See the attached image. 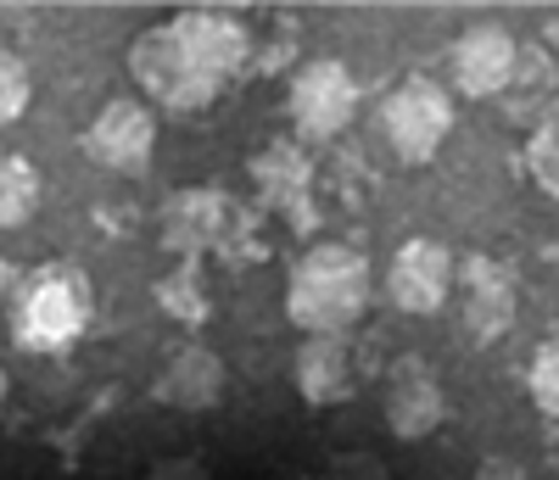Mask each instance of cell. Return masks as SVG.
I'll return each instance as SVG.
<instances>
[{"label":"cell","instance_id":"ffe728a7","mask_svg":"<svg viewBox=\"0 0 559 480\" xmlns=\"http://www.w3.org/2000/svg\"><path fill=\"white\" fill-rule=\"evenodd\" d=\"M476 480H526V464L509 458V453H492V458L476 464Z\"/></svg>","mask_w":559,"mask_h":480},{"label":"cell","instance_id":"e0dca14e","mask_svg":"<svg viewBox=\"0 0 559 480\" xmlns=\"http://www.w3.org/2000/svg\"><path fill=\"white\" fill-rule=\"evenodd\" d=\"M526 380H532V403H537L548 419H559V329L548 335V341H537Z\"/></svg>","mask_w":559,"mask_h":480},{"label":"cell","instance_id":"6da1fadb","mask_svg":"<svg viewBox=\"0 0 559 480\" xmlns=\"http://www.w3.org/2000/svg\"><path fill=\"white\" fill-rule=\"evenodd\" d=\"M369 257L347 240H319V247L292 268L286 313L308 335H347L369 308Z\"/></svg>","mask_w":559,"mask_h":480},{"label":"cell","instance_id":"9a60e30c","mask_svg":"<svg viewBox=\"0 0 559 480\" xmlns=\"http://www.w3.org/2000/svg\"><path fill=\"white\" fill-rule=\"evenodd\" d=\"M39 207V173L28 157L0 152V229H23Z\"/></svg>","mask_w":559,"mask_h":480},{"label":"cell","instance_id":"30bf717a","mask_svg":"<svg viewBox=\"0 0 559 480\" xmlns=\"http://www.w3.org/2000/svg\"><path fill=\"white\" fill-rule=\"evenodd\" d=\"M442 413H448V397L437 386V374L419 358H403L386 380V430L397 442H419L442 424Z\"/></svg>","mask_w":559,"mask_h":480},{"label":"cell","instance_id":"2e32d148","mask_svg":"<svg viewBox=\"0 0 559 480\" xmlns=\"http://www.w3.org/2000/svg\"><path fill=\"white\" fill-rule=\"evenodd\" d=\"M526 163H532V179L548 190V196H559V101L537 118V129L526 140Z\"/></svg>","mask_w":559,"mask_h":480},{"label":"cell","instance_id":"d6986e66","mask_svg":"<svg viewBox=\"0 0 559 480\" xmlns=\"http://www.w3.org/2000/svg\"><path fill=\"white\" fill-rule=\"evenodd\" d=\"M146 480H213V475H207V464L197 453H174V458H157L146 469Z\"/></svg>","mask_w":559,"mask_h":480},{"label":"cell","instance_id":"8fae6325","mask_svg":"<svg viewBox=\"0 0 559 480\" xmlns=\"http://www.w3.org/2000/svg\"><path fill=\"white\" fill-rule=\"evenodd\" d=\"M464 329H471V341H498V335L515 324V279H509V268L476 257L464 263Z\"/></svg>","mask_w":559,"mask_h":480},{"label":"cell","instance_id":"7c38bea8","mask_svg":"<svg viewBox=\"0 0 559 480\" xmlns=\"http://www.w3.org/2000/svg\"><path fill=\"white\" fill-rule=\"evenodd\" d=\"M297 392L313 408H331L353 392V352L347 335H308L297 352Z\"/></svg>","mask_w":559,"mask_h":480},{"label":"cell","instance_id":"52a82bcc","mask_svg":"<svg viewBox=\"0 0 559 480\" xmlns=\"http://www.w3.org/2000/svg\"><path fill=\"white\" fill-rule=\"evenodd\" d=\"M358 112V84L342 62H308L297 79H292V123L308 134V140H331L353 123Z\"/></svg>","mask_w":559,"mask_h":480},{"label":"cell","instance_id":"5b68a950","mask_svg":"<svg viewBox=\"0 0 559 480\" xmlns=\"http://www.w3.org/2000/svg\"><path fill=\"white\" fill-rule=\"evenodd\" d=\"M168 34L179 39V51L191 57L207 79H218V84H229V79L247 68V57H252L247 23H241L236 12H218V7H191V12H179V17L168 23Z\"/></svg>","mask_w":559,"mask_h":480},{"label":"cell","instance_id":"7a4b0ae2","mask_svg":"<svg viewBox=\"0 0 559 480\" xmlns=\"http://www.w3.org/2000/svg\"><path fill=\"white\" fill-rule=\"evenodd\" d=\"M90 313H96V297H90V279L73 263H45L12 285V341L23 352L73 347Z\"/></svg>","mask_w":559,"mask_h":480},{"label":"cell","instance_id":"8992f818","mask_svg":"<svg viewBox=\"0 0 559 480\" xmlns=\"http://www.w3.org/2000/svg\"><path fill=\"white\" fill-rule=\"evenodd\" d=\"M84 152L96 157L102 168H112V173H140L152 163V152H157V118H152V107L129 101V95L107 101L96 112V123L84 129Z\"/></svg>","mask_w":559,"mask_h":480},{"label":"cell","instance_id":"44dd1931","mask_svg":"<svg viewBox=\"0 0 559 480\" xmlns=\"http://www.w3.org/2000/svg\"><path fill=\"white\" fill-rule=\"evenodd\" d=\"M12 285H17V268L0 257V302H12Z\"/></svg>","mask_w":559,"mask_h":480},{"label":"cell","instance_id":"603a6c76","mask_svg":"<svg viewBox=\"0 0 559 480\" xmlns=\"http://www.w3.org/2000/svg\"><path fill=\"white\" fill-rule=\"evenodd\" d=\"M286 480H336V475H286Z\"/></svg>","mask_w":559,"mask_h":480},{"label":"cell","instance_id":"ba28073f","mask_svg":"<svg viewBox=\"0 0 559 480\" xmlns=\"http://www.w3.org/2000/svg\"><path fill=\"white\" fill-rule=\"evenodd\" d=\"M521 73V45L503 23H471L453 45V84L471 101H487V95H503Z\"/></svg>","mask_w":559,"mask_h":480},{"label":"cell","instance_id":"4fadbf2b","mask_svg":"<svg viewBox=\"0 0 559 480\" xmlns=\"http://www.w3.org/2000/svg\"><path fill=\"white\" fill-rule=\"evenodd\" d=\"M157 397H163L168 408H179V413H202V408H213V403L224 397V358L207 352V347H185V352L163 369Z\"/></svg>","mask_w":559,"mask_h":480},{"label":"cell","instance_id":"5bb4252c","mask_svg":"<svg viewBox=\"0 0 559 480\" xmlns=\"http://www.w3.org/2000/svg\"><path fill=\"white\" fill-rule=\"evenodd\" d=\"M218 218H224V207L213 190H179L163 213V235H168V247H202V240H213Z\"/></svg>","mask_w":559,"mask_h":480},{"label":"cell","instance_id":"ac0fdd59","mask_svg":"<svg viewBox=\"0 0 559 480\" xmlns=\"http://www.w3.org/2000/svg\"><path fill=\"white\" fill-rule=\"evenodd\" d=\"M28 101H34V79H28V68H23L12 51H0V129L17 123V118L28 112Z\"/></svg>","mask_w":559,"mask_h":480},{"label":"cell","instance_id":"9c48e42d","mask_svg":"<svg viewBox=\"0 0 559 480\" xmlns=\"http://www.w3.org/2000/svg\"><path fill=\"white\" fill-rule=\"evenodd\" d=\"M453 291V252L437 240H403L386 268V297L403 313H437Z\"/></svg>","mask_w":559,"mask_h":480},{"label":"cell","instance_id":"3957f363","mask_svg":"<svg viewBox=\"0 0 559 480\" xmlns=\"http://www.w3.org/2000/svg\"><path fill=\"white\" fill-rule=\"evenodd\" d=\"M129 73L134 84L146 89V101L163 107V112H179V118H191V112H207L218 101V79H207L191 57L179 51V39L168 34V23L146 28L134 45H129Z\"/></svg>","mask_w":559,"mask_h":480},{"label":"cell","instance_id":"277c9868","mask_svg":"<svg viewBox=\"0 0 559 480\" xmlns=\"http://www.w3.org/2000/svg\"><path fill=\"white\" fill-rule=\"evenodd\" d=\"M453 118H459L453 95H448L437 79H426V73L403 79L386 101H381V129H386L392 152H397L403 163H431V157L442 152V140L453 134Z\"/></svg>","mask_w":559,"mask_h":480},{"label":"cell","instance_id":"7402d4cb","mask_svg":"<svg viewBox=\"0 0 559 480\" xmlns=\"http://www.w3.org/2000/svg\"><path fill=\"white\" fill-rule=\"evenodd\" d=\"M543 39H548V45H554V51H559V7H554V12L543 17Z\"/></svg>","mask_w":559,"mask_h":480}]
</instances>
